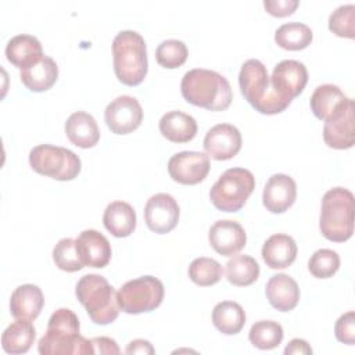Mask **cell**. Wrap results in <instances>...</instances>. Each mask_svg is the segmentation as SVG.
<instances>
[{"label":"cell","mask_w":355,"mask_h":355,"mask_svg":"<svg viewBox=\"0 0 355 355\" xmlns=\"http://www.w3.org/2000/svg\"><path fill=\"white\" fill-rule=\"evenodd\" d=\"M79 319L73 311L58 308L49 319L47 330L37 343L42 355H93L92 340L79 334Z\"/></svg>","instance_id":"obj_1"},{"label":"cell","mask_w":355,"mask_h":355,"mask_svg":"<svg viewBox=\"0 0 355 355\" xmlns=\"http://www.w3.org/2000/svg\"><path fill=\"white\" fill-rule=\"evenodd\" d=\"M180 92L187 103L208 111H223L233 100L229 80L220 73L204 68L187 71L183 75Z\"/></svg>","instance_id":"obj_2"},{"label":"cell","mask_w":355,"mask_h":355,"mask_svg":"<svg viewBox=\"0 0 355 355\" xmlns=\"http://www.w3.org/2000/svg\"><path fill=\"white\" fill-rule=\"evenodd\" d=\"M114 72L126 86L140 85L148 69L147 49L143 36L135 31L119 32L112 42Z\"/></svg>","instance_id":"obj_3"},{"label":"cell","mask_w":355,"mask_h":355,"mask_svg":"<svg viewBox=\"0 0 355 355\" xmlns=\"http://www.w3.org/2000/svg\"><path fill=\"white\" fill-rule=\"evenodd\" d=\"M239 85L244 98L261 114H280L290 105L288 101L275 93L268 69L259 60L251 58L241 65Z\"/></svg>","instance_id":"obj_4"},{"label":"cell","mask_w":355,"mask_h":355,"mask_svg":"<svg viewBox=\"0 0 355 355\" xmlns=\"http://www.w3.org/2000/svg\"><path fill=\"white\" fill-rule=\"evenodd\" d=\"M319 229L324 239L344 243L354 233V194L344 187H334L324 193Z\"/></svg>","instance_id":"obj_5"},{"label":"cell","mask_w":355,"mask_h":355,"mask_svg":"<svg viewBox=\"0 0 355 355\" xmlns=\"http://www.w3.org/2000/svg\"><path fill=\"white\" fill-rule=\"evenodd\" d=\"M75 294L93 323L105 326L118 318L116 291L104 276L96 273L82 276L76 283Z\"/></svg>","instance_id":"obj_6"},{"label":"cell","mask_w":355,"mask_h":355,"mask_svg":"<svg viewBox=\"0 0 355 355\" xmlns=\"http://www.w3.org/2000/svg\"><path fill=\"white\" fill-rule=\"evenodd\" d=\"M255 189V178L245 168H229L214 183L209 198L215 208L223 212H237Z\"/></svg>","instance_id":"obj_7"},{"label":"cell","mask_w":355,"mask_h":355,"mask_svg":"<svg viewBox=\"0 0 355 355\" xmlns=\"http://www.w3.org/2000/svg\"><path fill=\"white\" fill-rule=\"evenodd\" d=\"M31 168L43 176H49L55 180H72L80 172L79 157L65 148L53 144H39L29 153Z\"/></svg>","instance_id":"obj_8"},{"label":"cell","mask_w":355,"mask_h":355,"mask_svg":"<svg viewBox=\"0 0 355 355\" xmlns=\"http://www.w3.org/2000/svg\"><path fill=\"white\" fill-rule=\"evenodd\" d=\"M164 284L154 276H141L126 282L116 293L119 309L129 315L151 312L164 300Z\"/></svg>","instance_id":"obj_9"},{"label":"cell","mask_w":355,"mask_h":355,"mask_svg":"<svg viewBox=\"0 0 355 355\" xmlns=\"http://www.w3.org/2000/svg\"><path fill=\"white\" fill-rule=\"evenodd\" d=\"M104 119L112 133L128 135L140 126L143 108L135 97L119 96L105 107Z\"/></svg>","instance_id":"obj_10"},{"label":"cell","mask_w":355,"mask_h":355,"mask_svg":"<svg viewBox=\"0 0 355 355\" xmlns=\"http://www.w3.org/2000/svg\"><path fill=\"white\" fill-rule=\"evenodd\" d=\"M308 83V71L305 65L297 60L280 61L272 72L270 86L283 100H291L302 93Z\"/></svg>","instance_id":"obj_11"},{"label":"cell","mask_w":355,"mask_h":355,"mask_svg":"<svg viewBox=\"0 0 355 355\" xmlns=\"http://www.w3.org/2000/svg\"><path fill=\"white\" fill-rule=\"evenodd\" d=\"M209 168V157L200 151H180L168 161L169 176L180 184H197L202 182Z\"/></svg>","instance_id":"obj_12"},{"label":"cell","mask_w":355,"mask_h":355,"mask_svg":"<svg viewBox=\"0 0 355 355\" xmlns=\"http://www.w3.org/2000/svg\"><path fill=\"white\" fill-rule=\"evenodd\" d=\"M179 205L176 200L166 193L151 196L144 207V220L148 229L158 234L173 230L179 222Z\"/></svg>","instance_id":"obj_13"},{"label":"cell","mask_w":355,"mask_h":355,"mask_svg":"<svg viewBox=\"0 0 355 355\" xmlns=\"http://www.w3.org/2000/svg\"><path fill=\"white\" fill-rule=\"evenodd\" d=\"M323 140L330 148L347 150L355 143L354 100L348 98L345 105L324 121Z\"/></svg>","instance_id":"obj_14"},{"label":"cell","mask_w":355,"mask_h":355,"mask_svg":"<svg viewBox=\"0 0 355 355\" xmlns=\"http://www.w3.org/2000/svg\"><path fill=\"white\" fill-rule=\"evenodd\" d=\"M241 143V133L236 126L218 123L207 132L202 146L208 157L216 161H226L239 154Z\"/></svg>","instance_id":"obj_15"},{"label":"cell","mask_w":355,"mask_h":355,"mask_svg":"<svg viewBox=\"0 0 355 355\" xmlns=\"http://www.w3.org/2000/svg\"><path fill=\"white\" fill-rule=\"evenodd\" d=\"M208 240L211 247L223 257H232L241 251L247 243V234L244 227L230 219L216 220L208 232Z\"/></svg>","instance_id":"obj_16"},{"label":"cell","mask_w":355,"mask_h":355,"mask_svg":"<svg viewBox=\"0 0 355 355\" xmlns=\"http://www.w3.org/2000/svg\"><path fill=\"white\" fill-rule=\"evenodd\" d=\"M297 198V184L294 179L284 173L272 175L262 193V204L272 214L286 212Z\"/></svg>","instance_id":"obj_17"},{"label":"cell","mask_w":355,"mask_h":355,"mask_svg":"<svg viewBox=\"0 0 355 355\" xmlns=\"http://www.w3.org/2000/svg\"><path fill=\"white\" fill-rule=\"evenodd\" d=\"M76 248L85 266L104 268L111 261L112 250L108 239L94 229L83 230L78 236Z\"/></svg>","instance_id":"obj_18"},{"label":"cell","mask_w":355,"mask_h":355,"mask_svg":"<svg viewBox=\"0 0 355 355\" xmlns=\"http://www.w3.org/2000/svg\"><path fill=\"white\" fill-rule=\"evenodd\" d=\"M265 294L269 304L280 312L293 311L300 301V287L297 282L286 273L273 275L266 283Z\"/></svg>","instance_id":"obj_19"},{"label":"cell","mask_w":355,"mask_h":355,"mask_svg":"<svg viewBox=\"0 0 355 355\" xmlns=\"http://www.w3.org/2000/svg\"><path fill=\"white\" fill-rule=\"evenodd\" d=\"M43 55L39 39L32 35H17L11 37L6 46L7 60L21 71L39 62Z\"/></svg>","instance_id":"obj_20"},{"label":"cell","mask_w":355,"mask_h":355,"mask_svg":"<svg viewBox=\"0 0 355 355\" xmlns=\"http://www.w3.org/2000/svg\"><path fill=\"white\" fill-rule=\"evenodd\" d=\"M64 129L69 141L80 148H92L100 140V129L96 119L85 111L71 114Z\"/></svg>","instance_id":"obj_21"},{"label":"cell","mask_w":355,"mask_h":355,"mask_svg":"<svg viewBox=\"0 0 355 355\" xmlns=\"http://www.w3.org/2000/svg\"><path fill=\"white\" fill-rule=\"evenodd\" d=\"M44 305L42 290L36 284L18 286L10 298V312L15 319L35 320Z\"/></svg>","instance_id":"obj_22"},{"label":"cell","mask_w":355,"mask_h":355,"mask_svg":"<svg viewBox=\"0 0 355 355\" xmlns=\"http://www.w3.org/2000/svg\"><path fill=\"white\" fill-rule=\"evenodd\" d=\"M295 257L297 244L288 234H273L262 245V258L270 269L288 268L295 261Z\"/></svg>","instance_id":"obj_23"},{"label":"cell","mask_w":355,"mask_h":355,"mask_svg":"<svg viewBox=\"0 0 355 355\" xmlns=\"http://www.w3.org/2000/svg\"><path fill=\"white\" fill-rule=\"evenodd\" d=\"M349 97H347L341 89L336 85L326 83L318 86L309 100L311 110L313 115L320 119L326 121L331 115H334L337 111H340Z\"/></svg>","instance_id":"obj_24"},{"label":"cell","mask_w":355,"mask_h":355,"mask_svg":"<svg viewBox=\"0 0 355 355\" xmlns=\"http://www.w3.org/2000/svg\"><path fill=\"white\" fill-rule=\"evenodd\" d=\"M159 132L172 143H187L197 135V122L189 114L169 111L159 119Z\"/></svg>","instance_id":"obj_25"},{"label":"cell","mask_w":355,"mask_h":355,"mask_svg":"<svg viewBox=\"0 0 355 355\" xmlns=\"http://www.w3.org/2000/svg\"><path fill=\"white\" fill-rule=\"evenodd\" d=\"M103 223L105 229L115 237H128L136 227V212L126 201H114L107 205Z\"/></svg>","instance_id":"obj_26"},{"label":"cell","mask_w":355,"mask_h":355,"mask_svg":"<svg viewBox=\"0 0 355 355\" xmlns=\"http://www.w3.org/2000/svg\"><path fill=\"white\" fill-rule=\"evenodd\" d=\"M19 78L26 89H29L31 92L42 93L51 89L53 85L57 82L58 67L51 57L43 55L39 62L26 69H22Z\"/></svg>","instance_id":"obj_27"},{"label":"cell","mask_w":355,"mask_h":355,"mask_svg":"<svg viewBox=\"0 0 355 355\" xmlns=\"http://www.w3.org/2000/svg\"><path fill=\"white\" fill-rule=\"evenodd\" d=\"M36 330L31 320L17 319L1 334V347L7 354H25L32 347Z\"/></svg>","instance_id":"obj_28"},{"label":"cell","mask_w":355,"mask_h":355,"mask_svg":"<svg viewBox=\"0 0 355 355\" xmlns=\"http://www.w3.org/2000/svg\"><path fill=\"white\" fill-rule=\"evenodd\" d=\"M212 323L220 333L234 336L240 333L245 324V312L243 306L234 301H222L212 309Z\"/></svg>","instance_id":"obj_29"},{"label":"cell","mask_w":355,"mask_h":355,"mask_svg":"<svg viewBox=\"0 0 355 355\" xmlns=\"http://www.w3.org/2000/svg\"><path fill=\"white\" fill-rule=\"evenodd\" d=\"M313 33L311 28L302 22H287L275 32V42L279 47L290 51L306 49L312 42Z\"/></svg>","instance_id":"obj_30"},{"label":"cell","mask_w":355,"mask_h":355,"mask_svg":"<svg viewBox=\"0 0 355 355\" xmlns=\"http://www.w3.org/2000/svg\"><path fill=\"white\" fill-rule=\"evenodd\" d=\"M226 276L233 286H251L259 276V265L250 255H234L226 263Z\"/></svg>","instance_id":"obj_31"},{"label":"cell","mask_w":355,"mask_h":355,"mask_svg":"<svg viewBox=\"0 0 355 355\" xmlns=\"http://www.w3.org/2000/svg\"><path fill=\"white\" fill-rule=\"evenodd\" d=\"M283 327L273 320L255 322L248 333L250 343L259 349H273L283 340Z\"/></svg>","instance_id":"obj_32"},{"label":"cell","mask_w":355,"mask_h":355,"mask_svg":"<svg viewBox=\"0 0 355 355\" xmlns=\"http://www.w3.org/2000/svg\"><path fill=\"white\" fill-rule=\"evenodd\" d=\"M223 276L222 265L214 259L207 257L196 258L189 266V277L193 283L201 287H208L216 284Z\"/></svg>","instance_id":"obj_33"},{"label":"cell","mask_w":355,"mask_h":355,"mask_svg":"<svg viewBox=\"0 0 355 355\" xmlns=\"http://www.w3.org/2000/svg\"><path fill=\"white\" fill-rule=\"evenodd\" d=\"M187 55L189 50L186 44L178 39L164 40L155 50L157 62L166 69H175L183 65L187 60Z\"/></svg>","instance_id":"obj_34"},{"label":"cell","mask_w":355,"mask_h":355,"mask_svg":"<svg viewBox=\"0 0 355 355\" xmlns=\"http://www.w3.org/2000/svg\"><path fill=\"white\" fill-rule=\"evenodd\" d=\"M53 261L55 266L64 272H78L85 268L76 248V240L71 237L61 239L55 244L53 250Z\"/></svg>","instance_id":"obj_35"},{"label":"cell","mask_w":355,"mask_h":355,"mask_svg":"<svg viewBox=\"0 0 355 355\" xmlns=\"http://www.w3.org/2000/svg\"><path fill=\"white\" fill-rule=\"evenodd\" d=\"M340 268V257L336 251L320 248L315 251L308 261V270L318 279L331 277Z\"/></svg>","instance_id":"obj_36"},{"label":"cell","mask_w":355,"mask_h":355,"mask_svg":"<svg viewBox=\"0 0 355 355\" xmlns=\"http://www.w3.org/2000/svg\"><path fill=\"white\" fill-rule=\"evenodd\" d=\"M329 29L340 37H355V6L345 4L336 8L329 17Z\"/></svg>","instance_id":"obj_37"},{"label":"cell","mask_w":355,"mask_h":355,"mask_svg":"<svg viewBox=\"0 0 355 355\" xmlns=\"http://www.w3.org/2000/svg\"><path fill=\"white\" fill-rule=\"evenodd\" d=\"M336 338L340 343L352 345L355 343V312L348 311L341 315L334 326Z\"/></svg>","instance_id":"obj_38"},{"label":"cell","mask_w":355,"mask_h":355,"mask_svg":"<svg viewBox=\"0 0 355 355\" xmlns=\"http://www.w3.org/2000/svg\"><path fill=\"white\" fill-rule=\"evenodd\" d=\"M298 0H265L263 7L265 10L273 15V17H287L291 15L297 7H298Z\"/></svg>","instance_id":"obj_39"},{"label":"cell","mask_w":355,"mask_h":355,"mask_svg":"<svg viewBox=\"0 0 355 355\" xmlns=\"http://www.w3.org/2000/svg\"><path fill=\"white\" fill-rule=\"evenodd\" d=\"M94 354H119V347L115 340L110 337L92 338Z\"/></svg>","instance_id":"obj_40"},{"label":"cell","mask_w":355,"mask_h":355,"mask_svg":"<svg viewBox=\"0 0 355 355\" xmlns=\"http://www.w3.org/2000/svg\"><path fill=\"white\" fill-rule=\"evenodd\" d=\"M284 354L286 355H298V354H305V355H311L312 354V348L311 345L302 340V338H293L288 345L284 348Z\"/></svg>","instance_id":"obj_41"},{"label":"cell","mask_w":355,"mask_h":355,"mask_svg":"<svg viewBox=\"0 0 355 355\" xmlns=\"http://www.w3.org/2000/svg\"><path fill=\"white\" fill-rule=\"evenodd\" d=\"M125 352L126 354H154L155 351L147 340L137 338V340H133L128 344Z\"/></svg>","instance_id":"obj_42"}]
</instances>
